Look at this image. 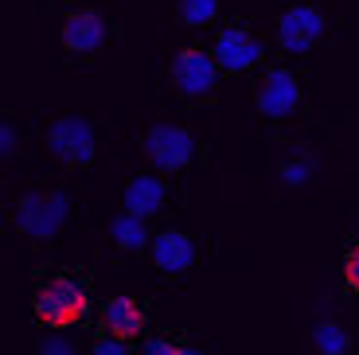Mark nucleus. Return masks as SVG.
I'll use <instances>...</instances> for the list:
<instances>
[{"label":"nucleus","instance_id":"8","mask_svg":"<svg viewBox=\"0 0 359 355\" xmlns=\"http://www.w3.org/2000/svg\"><path fill=\"white\" fill-rule=\"evenodd\" d=\"M215 55H219V67L223 71L243 74L262 59V39H254L246 27H223L215 39Z\"/></svg>","mask_w":359,"mask_h":355},{"label":"nucleus","instance_id":"12","mask_svg":"<svg viewBox=\"0 0 359 355\" xmlns=\"http://www.w3.org/2000/svg\"><path fill=\"white\" fill-rule=\"evenodd\" d=\"M102 316H106L109 336H121V340L141 336V328H144V312L133 297H114V301H106V312H102Z\"/></svg>","mask_w":359,"mask_h":355},{"label":"nucleus","instance_id":"3","mask_svg":"<svg viewBox=\"0 0 359 355\" xmlns=\"http://www.w3.org/2000/svg\"><path fill=\"white\" fill-rule=\"evenodd\" d=\"M47 149L67 168H86L94 160V125L86 117H59L47 129Z\"/></svg>","mask_w":359,"mask_h":355},{"label":"nucleus","instance_id":"13","mask_svg":"<svg viewBox=\"0 0 359 355\" xmlns=\"http://www.w3.org/2000/svg\"><path fill=\"white\" fill-rule=\"evenodd\" d=\"M109 239L117 242L121 250H141L144 242H149V231H144V219H137V215H117L114 222H109Z\"/></svg>","mask_w":359,"mask_h":355},{"label":"nucleus","instance_id":"5","mask_svg":"<svg viewBox=\"0 0 359 355\" xmlns=\"http://www.w3.org/2000/svg\"><path fill=\"white\" fill-rule=\"evenodd\" d=\"M219 79V62L211 59L207 51H196V47H184V51L172 59V82H176L180 94L188 98H203L215 90Z\"/></svg>","mask_w":359,"mask_h":355},{"label":"nucleus","instance_id":"21","mask_svg":"<svg viewBox=\"0 0 359 355\" xmlns=\"http://www.w3.org/2000/svg\"><path fill=\"white\" fill-rule=\"evenodd\" d=\"M0 145H4V156L16 152V129H12V125H0Z\"/></svg>","mask_w":359,"mask_h":355},{"label":"nucleus","instance_id":"7","mask_svg":"<svg viewBox=\"0 0 359 355\" xmlns=\"http://www.w3.org/2000/svg\"><path fill=\"white\" fill-rule=\"evenodd\" d=\"M297 102H301V86H297V79L289 71H269L266 79H262L258 86V114L269 117V121H281V117H289L297 109Z\"/></svg>","mask_w":359,"mask_h":355},{"label":"nucleus","instance_id":"11","mask_svg":"<svg viewBox=\"0 0 359 355\" xmlns=\"http://www.w3.org/2000/svg\"><path fill=\"white\" fill-rule=\"evenodd\" d=\"M164 196H168L164 180L133 176V180H129V187H126V211L137 215V219H149V215H156L164 207Z\"/></svg>","mask_w":359,"mask_h":355},{"label":"nucleus","instance_id":"19","mask_svg":"<svg viewBox=\"0 0 359 355\" xmlns=\"http://www.w3.org/2000/svg\"><path fill=\"white\" fill-rule=\"evenodd\" d=\"M172 351H176L172 340H149V344L141 347V355H172Z\"/></svg>","mask_w":359,"mask_h":355},{"label":"nucleus","instance_id":"17","mask_svg":"<svg viewBox=\"0 0 359 355\" xmlns=\"http://www.w3.org/2000/svg\"><path fill=\"white\" fill-rule=\"evenodd\" d=\"M39 355H79V351H74V344H67L63 336H47L43 344H39Z\"/></svg>","mask_w":359,"mask_h":355},{"label":"nucleus","instance_id":"2","mask_svg":"<svg viewBox=\"0 0 359 355\" xmlns=\"http://www.w3.org/2000/svg\"><path fill=\"white\" fill-rule=\"evenodd\" d=\"M82 312H86V293L71 277L47 281L36 297V320H43L47 328H71L82 320Z\"/></svg>","mask_w":359,"mask_h":355},{"label":"nucleus","instance_id":"14","mask_svg":"<svg viewBox=\"0 0 359 355\" xmlns=\"http://www.w3.org/2000/svg\"><path fill=\"white\" fill-rule=\"evenodd\" d=\"M313 344H316V351H320V355H344V351H348V332H344L336 320H324V324H316Z\"/></svg>","mask_w":359,"mask_h":355},{"label":"nucleus","instance_id":"18","mask_svg":"<svg viewBox=\"0 0 359 355\" xmlns=\"http://www.w3.org/2000/svg\"><path fill=\"white\" fill-rule=\"evenodd\" d=\"M94 355H129V347H126L121 336H109V340H102V344L94 347Z\"/></svg>","mask_w":359,"mask_h":355},{"label":"nucleus","instance_id":"22","mask_svg":"<svg viewBox=\"0 0 359 355\" xmlns=\"http://www.w3.org/2000/svg\"><path fill=\"white\" fill-rule=\"evenodd\" d=\"M172 355H203V351H196V347H188V344H176V351Z\"/></svg>","mask_w":359,"mask_h":355},{"label":"nucleus","instance_id":"6","mask_svg":"<svg viewBox=\"0 0 359 355\" xmlns=\"http://www.w3.org/2000/svg\"><path fill=\"white\" fill-rule=\"evenodd\" d=\"M324 36V16L313 8V4H293L285 16L278 20V39L285 51L293 55H309Z\"/></svg>","mask_w":359,"mask_h":355},{"label":"nucleus","instance_id":"16","mask_svg":"<svg viewBox=\"0 0 359 355\" xmlns=\"http://www.w3.org/2000/svg\"><path fill=\"white\" fill-rule=\"evenodd\" d=\"M313 176V160H285V168H281V180H285L289 187H301L305 180Z\"/></svg>","mask_w":359,"mask_h":355},{"label":"nucleus","instance_id":"20","mask_svg":"<svg viewBox=\"0 0 359 355\" xmlns=\"http://www.w3.org/2000/svg\"><path fill=\"white\" fill-rule=\"evenodd\" d=\"M348 285H351V289L359 293V246L348 254Z\"/></svg>","mask_w":359,"mask_h":355},{"label":"nucleus","instance_id":"9","mask_svg":"<svg viewBox=\"0 0 359 355\" xmlns=\"http://www.w3.org/2000/svg\"><path fill=\"white\" fill-rule=\"evenodd\" d=\"M153 262L164 274H188L196 266V239L184 231H164L153 239Z\"/></svg>","mask_w":359,"mask_h":355},{"label":"nucleus","instance_id":"10","mask_svg":"<svg viewBox=\"0 0 359 355\" xmlns=\"http://www.w3.org/2000/svg\"><path fill=\"white\" fill-rule=\"evenodd\" d=\"M63 43L74 55H90L106 43V20L98 12H71L63 20Z\"/></svg>","mask_w":359,"mask_h":355},{"label":"nucleus","instance_id":"4","mask_svg":"<svg viewBox=\"0 0 359 355\" xmlns=\"http://www.w3.org/2000/svg\"><path fill=\"white\" fill-rule=\"evenodd\" d=\"M141 149L161 172H180V168H188L191 156H196V137L184 125H153L144 133Z\"/></svg>","mask_w":359,"mask_h":355},{"label":"nucleus","instance_id":"15","mask_svg":"<svg viewBox=\"0 0 359 355\" xmlns=\"http://www.w3.org/2000/svg\"><path fill=\"white\" fill-rule=\"evenodd\" d=\"M219 12V0H180V20L191 27H203L211 24Z\"/></svg>","mask_w":359,"mask_h":355},{"label":"nucleus","instance_id":"1","mask_svg":"<svg viewBox=\"0 0 359 355\" xmlns=\"http://www.w3.org/2000/svg\"><path fill=\"white\" fill-rule=\"evenodd\" d=\"M67 215H71V199L63 192H27L16 203V211H12V222H16L20 234L47 242L63 231Z\"/></svg>","mask_w":359,"mask_h":355}]
</instances>
